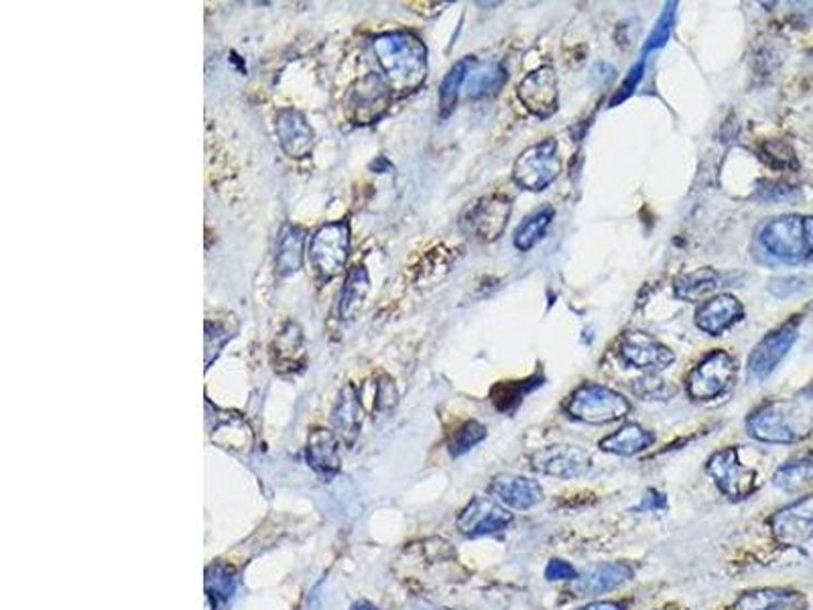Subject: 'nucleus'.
<instances>
[{
	"mask_svg": "<svg viewBox=\"0 0 813 610\" xmlns=\"http://www.w3.org/2000/svg\"><path fill=\"white\" fill-rule=\"evenodd\" d=\"M633 391L645 402H667L669 397L675 395V387L669 385L663 379H659L657 374H647L641 381H635Z\"/></svg>",
	"mask_w": 813,
	"mask_h": 610,
	"instance_id": "f704fd0d",
	"label": "nucleus"
},
{
	"mask_svg": "<svg viewBox=\"0 0 813 610\" xmlns=\"http://www.w3.org/2000/svg\"><path fill=\"white\" fill-rule=\"evenodd\" d=\"M513 523V515L487 497H476L459 513L458 529L466 537L490 536L504 531Z\"/></svg>",
	"mask_w": 813,
	"mask_h": 610,
	"instance_id": "dca6fc26",
	"label": "nucleus"
},
{
	"mask_svg": "<svg viewBox=\"0 0 813 610\" xmlns=\"http://www.w3.org/2000/svg\"><path fill=\"white\" fill-rule=\"evenodd\" d=\"M708 475L726 497L740 501L756 491V473L740 462L737 447H725L708 461Z\"/></svg>",
	"mask_w": 813,
	"mask_h": 610,
	"instance_id": "1a4fd4ad",
	"label": "nucleus"
},
{
	"mask_svg": "<svg viewBox=\"0 0 813 610\" xmlns=\"http://www.w3.org/2000/svg\"><path fill=\"white\" fill-rule=\"evenodd\" d=\"M397 403V391L395 385L388 376H383L379 383H374V403H372V409L379 411V414H385L388 409H393Z\"/></svg>",
	"mask_w": 813,
	"mask_h": 610,
	"instance_id": "e433bc0d",
	"label": "nucleus"
},
{
	"mask_svg": "<svg viewBox=\"0 0 813 610\" xmlns=\"http://www.w3.org/2000/svg\"><path fill=\"white\" fill-rule=\"evenodd\" d=\"M631 578H633V567L629 564H622V562L600 564V566L591 567L590 572L574 578L570 584V593L577 598L602 595V593L619 588Z\"/></svg>",
	"mask_w": 813,
	"mask_h": 610,
	"instance_id": "6ab92c4d",
	"label": "nucleus"
},
{
	"mask_svg": "<svg viewBox=\"0 0 813 610\" xmlns=\"http://www.w3.org/2000/svg\"><path fill=\"white\" fill-rule=\"evenodd\" d=\"M619 352H621L622 360L626 364H631L633 369H638V371L647 372V374L666 371L675 362L673 350H669L666 344L659 343L647 332H626V334H622Z\"/></svg>",
	"mask_w": 813,
	"mask_h": 610,
	"instance_id": "9b49d317",
	"label": "nucleus"
},
{
	"mask_svg": "<svg viewBox=\"0 0 813 610\" xmlns=\"http://www.w3.org/2000/svg\"><path fill=\"white\" fill-rule=\"evenodd\" d=\"M722 285V275L710 267L683 273L673 282V296L683 301H700Z\"/></svg>",
	"mask_w": 813,
	"mask_h": 610,
	"instance_id": "393cba45",
	"label": "nucleus"
},
{
	"mask_svg": "<svg viewBox=\"0 0 813 610\" xmlns=\"http://www.w3.org/2000/svg\"><path fill=\"white\" fill-rule=\"evenodd\" d=\"M758 240L770 256L789 265L813 261L808 216H779L761 228Z\"/></svg>",
	"mask_w": 813,
	"mask_h": 610,
	"instance_id": "7ed1b4c3",
	"label": "nucleus"
},
{
	"mask_svg": "<svg viewBox=\"0 0 813 610\" xmlns=\"http://www.w3.org/2000/svg\"><path fill=\"white\" fill-rule=\"evenodd\" d=\"M303 344L306 343H303V334L299 326L294 322L285 324L271 348L275 371H294L296 367H301L303 357H306Z\"/></svg>",
	"mask_w": 813,
	"mask_h": 610,
	"instance_id": "b1692460",
	"label": "nucleus"
},
{
	"mask_svg": "<svg viewBox=\"0 0 813 610\" xmlns=\"http://www.w3.org/2000/svg\"><path fill=\"white\" fill-rule=\"evenodd\" d=\"M643 72H645V60L641 61V63H636L635 68L631 70V74H629V77H626L624 86H622L621 92L617 94V98H614V103H612V105L621 103V100H624V98H629V96H631V94L635 92L636 86H638V82H641V77H643Z\"/></svg>",
	"mask_w": 813,
	"mask_h": 610,
	"instance_id": "a19ab883",
	"label": "nucleus"
},
{
	"mask_svg": "<svg viewBox=\"0 0 813 610\" xmlns=\"http://www.w3.org/2000/svg\"><path fill=\"white\" fill-rule=\"evenodd\" d=\"M511 198L494 194L478 200L468 214L464 216V228L473 235L474 239L497 240L504 232L506 223L511 218Z\"/></svg>",
	"mask_w": 813,
	"mask_h": 610,
	"instance_id": "4468645a",
	"label": "nucleus"
},
{
	"mask_svg": "<svg viewBox=\"0 0 813 610\" xmlns=\"http://www.w3.org/2000/svg\"><path fill=\"white\" fill-rule=\"evenodd\" d=\"M739 364L725 350H714L688 376V395L694 402H710L734 383Z\"/></svg>",
	"mask_w": 813,
	"mask_h": 610,
	"instance_id": "0eeeda50",
	"label": "nucleus"
},
{
	"mask_svg": "<svg viewBox=\"0 0 813 610\" xmlns=\"http://www.w3.org/2000/svg\"><path fill=\"white\" fill-rule=\"evenodd\" d=\"M742 315L744 308L739 299L730 294H720L700 306V310L695 312V324L710 336H722L726 330L742 320Z\"/></svg>",
	"mask_w": 813,
	"mask_h": 610,
	"instance_id": "a211bd4d",
	"label": "nucleus"
},
{
	"mask_svg": "<svg viewBox=\"0 0 813 610\" xmlns=\"http://www.w3.org/2000/svg\"><path fill=\"white\" fill-rule=\"evenodd\" d=\"M773 482H775V487H779V489H784L787 492H796L799 489H803V487H808V485H812L813 454H808V456H801V458H796V461H789L787 464H784L775 473Z\"/></svg>",
	"mask_w": 813,
	"mask_h": 610,
	"instance_id": "2f4dec72",
	"label": "nucleus"
},
{
	"mask_svg": "<svg viewBox=\"0 0 813 610\" xmlns=\"http://www.w3.org/2000/svg\"><path fill=\"white\" fill-rule=\"evenodd\" d=\"M667 499L661 492L649 491L643 497V503L636 506V511H659L666 509Z\"/></svg>",
	"mask_w": 813,
	"mask_h": 610,
	"instance_id": "79ce46f5",
	"label": "nucleus"
},
{
	"mask_svg": "<svg viewBox=\"0 0 813 610\" xmlns=\"http://www.w3.org/2000/svg\"><path fill=\"white\" fill-rule=\"evenodd\" d=\"M506 82V70L501 63H482L480 68H474L473 74L466 82V89L470 98H485L492 96L503 88Z\"/></svg>",
	"mask_w": 813,
	"mask_h": 610,
	"instance_id": "7c9ffc66",
	"label": "nucleus"
},
{
	"mask_svg": "<svg viewBox=\"0 0 813 610\" xmlns=\"http://www.w3.org/2000/svg\"><path fill=\"white\" fill-rule=\"evenodd\" d=\"M579 610H622L617 602H594V605H588V607H584V609Z\"/></svg>",
	"mask_w": 813,
	"mask_h": 610,
	"instance_id": "37998d69",
	"label": "nucleus"
},
{
	"mask_svg": "<svg viewBox=\"0 0 813 610\" xmlns=\"http://www.w3.org/2000/svg\"><path fill=\"white\" fill-rule=\"evenodd\" d=\"M803 279L801 277H779L773 279L769 285V291L775 298H789L803 289Z\"/></svg>",
	"mask_w": 813,
	"mask_h": 610,
	"instance_id": "58836bf2",
	"label": "nucleus"
},
{
	"mask_svg": "<svg viewBox=\"0 0 813 610\" xmlns=\"http://www.w3.org/2000/svg\"><path fill=\"white\" fill-rule=\"evenodd\" d=\"M350 253V228L348 223H327L311 237L310 265L320 282H330L340 275Z\"/></svg>",
	"mask_w": 813,
	"mask_h": 610,
	"instance_id": "39448f33",
	"label": "nucleus"
},
{
	"mask_svg": "<svg viewBox=\"0 0 813 610\" xmlns=\"http://www.w3.org/2000/svg\"><path fill=\"white\" fill-rule=\"evenodd\" d=\"M653 442H655V433L641 428L638 423H626L621 430L605 438L600 442V447L617 456H635L638 452L647 450Z\"/></svg>",
	"mask_w": 813,
	"mask_h": 610,
	"instance_id": "a878e982",
	"label": "nucleus"
},
{
	"mask_svg": "<svg viewBox=\"0 0 813 610\" xmlns=\"http://www.w3.org/2000/svg\"><path fill=\"white\" fill-rule=\"evenodd\" d=\"M746 430L758 442L796 444L813 432V409L799 399H777L758 407Z\"/></svg>",
	"mask_w": 813,
	"mask_h": 610,
	"instance_id": "f03ea898",
	"label": "nucleus"
},
{
	"mask_svg": "<svg viewBox=\"0 0 813 610\" xmlns=\"http://www.w3.org/2000/svg\"><path fill=\"white\" fill-rule=\"evenodd\" d=\"M275 133L282 149L291 159H303L310 155L315 143V134L308 119L296 108H283L275 119Z\"/></svg>",
	"mask_w": 813,
	"mask_h": 610,
	"instance_id": "f3484780",
	"label": "nucleus"
},
{
	"mask_svg": "<svg viewBox=\"0 0 813 610\" xmlns=\"http://www.w3.org/2000/svg\"><path fill=\"white\" fill-rule=\"evenodd\" d=\"M808 226H810V242H812V259H813V216H808Z\"/></svg>",
	"mask_w": 813,
	"mask_h": 610,
	"instance_id": "a18cd8bd",
	"label": "nucleus"
},
{
	"mask_svg": "<svg viewBox=\"0 0 813 610\" xmlns=\"http://www.w3.org/2000/svg\"><path fill=\"white\" fill-rule=\"evenodd\" d=\"M352 610H376L372 605H369V602H360V605H355L352 607Z\"/></svg>",
	"mask_w": 813,
	"mask_h": 610,
	"instance_id": "c03bdc74",
	"label": "nucleus"
},
{
	"mask_svg": "<svg viewBox=\"0 0 813 610\" xmlns=\"http://www.w3.org/2000/svg\"><path fill=\"white\" fill-rule=\"evenodd\" d=\"M551 220H553V208L546 206V208L533 212L523 223L518 224L515 230V247L518 251H531L533 247L546 237Z\"/></svg>",
	"mask_w": 813,
	"mask_h": 610,
	"instance_id": "473e14b6",
	"label": "nucleus"
},
{
	"mask_svg": "<svg viewBox=\"0 0 813 610\" xmlns=\"http://www.w3.org/2000/svg\"><path fill=\"white\" fill-rule=\"evenodd\" d=\"M675 2L673 4H667L666 11L659 16V21L655 23V27L650 31L649 37H647V44H645V56L655 51V49H661L663 45L669 41V35H671V27H673V16H675Z\"/></svg>",
	"mask_w": 813,
	"mask_h": 610,
	"instance_id": "c9c22d12",
	"label": "nucleus"
},
{
	"mask_svg": "<svg viewBox=\"0 0 813 610\" xmlns=\"http://www.w3.org/2000/svg\"><path fill=\"white\" fill-rule=\"evenodd\" d=\"M490 492L511 509H531V506L541 503L543 499V489L537 480L533 478L521 477V475H499L492 478L490 482Z\"/></svg>",
	"mask_w": 813,
	"mask_h": 610,
	"instance_id": "aec40b11",
	"label": "nucleus"
},
{
	"mask_svg": "<svg viewBox=\"0 0 813 610\" xmlns=\"http://www.w3.org/2000/svg\"><path fill=\"white\" fill-rule=\"evenodd\" d=\"M487 438V430L482 423L478 421H466L464 426H459L458 432L452 435L450 440V452L452 456H462L466 452H470L476 444H480L482 440Z\"/></svg>",
	"mask_w": 813,
	"mask_h": 610,
	"instance_id": "72a5a7b5",
	"label": "nucleus"
},
{
	"mask_svg": "<svg viewBox=\"0 0 813 610\" xmlns=\"http://www.w3.org/2000/svg\"><path fill=\"white\" fill-rule=\"evenodd\" d=\"M565 411L577 421L602 426L626 416L631 411V403L621 393L605 385L584 383L565 403Z\"/></svg>",
	"mask_w": 813,
	"mask_h": 610,
	"instance_id": "20e7f679",
	"label": "nucleus"
},
{
	"mask_svg": "<svg viewBox=\"0 0 813 610\" xmlns=\"http://www.w3.org/2000/svg\"><path fill=\"white\" fill-rule=\"evenodd\" d=\"M360 395L352 385H346L342 388L340 397L334 405V411H332V421H334V428L338 430V435L346 444H352L356 440V435L360 433Z\"/></svg>",
	"mask_w": 813,
	"mask_h": 610,
	"instance_id": "5701e85b",
	"label": "nucleus"
},
{
	"mask_svg": "<svg viewBox=\"0 0 813 610\" xmlns=\"http://www.w3.org/2000/svg\"><path fill=\"white\" fill-rule=\"evenodd\" d=\"M805 598L784 588H761L744 593L728 610H803Z\"/></svg>",
	"mask_w": 813,
	"mask_h": 610,
	"instance_id": "4be33fe9",
	"label": "nucleus"
},
{
	"mask_svg": "<svg viewBox=\"0 0 813 610\" xmlns=\"http://www.w3.org/2000/svg\"><path fill=\"white\" fill-rule=\"evenodd\" d=\"M372 47L388 88L414 92L423 84L428 75V49L414 33H383L374 39Z\"/></svg>",
	"mask_w": 813,
	"mask_h": 610,
	"instance_id": "f257e3e1",
	"label": "nucleus"
},
{
	"mask_svg": "<svg viewBox=\"0 0 813 610\" xmlns=\"http://www.w3.org/2000/svg\"><path fill=\"white\" fill-rule=\"evenodd\" d=\"M801 326V315H793L784 326L773 330L761 343L754 346L753 355L749 358V376L751 381H765L770 372L779 367V362L787 357L791 346L796 344Z\"/></svg>",
	"mask_w": 813,
	"mask_h": 610,
	"instance_id": "6e6552de",
	"label": "nucleus"
},
{
	"mask_svg": "<svg viewBox=\"0 0 813 610\" xmlns=\"http://www.w3.org/2000/svg\"><path fill=\"white\" fill-rule=\"evenodd\" d=\"M562 164L558 157V143L546 139L523 151L513 165V179L518 188L529 192H543L558 179Z\"/></svg>",
	"mask_w": 813,
	"mask_h": 610,
	"instance_id": "423d86ee",
	"label": "nucleus"
},
{
	"mask_svg": "<svg viewBox=\"0 0 813 610\" xmlns=\"http://www.w3.org/2000/svg\"><path fill=\"white\" fill-rule=\"evenodd\" d=\"M306 249V232L297 226H285L277 240L275 265L279 275H291L301 268L303 251Z\"/></svg>",
	"mask_w": 813,
	"mask_h": 610,
	"instance_id": "bb28decb",
	"label": "nucleus"
},
{
	"mask_svg": "<svg viewBox=\"0 0 813 610\" xmlns=\"http://www.w3.org/2000/svg\"><path fill=\"white\" fill-rule=\"evenodd\" d=\"M237 590V572L228 564H214L206 570L207 610H223Z\"/></svg>",
	"mask_w": 813,
	"mask_h": 610,
	"instance_id": "cd10ccee",
	"label": "nucleus"
},
{
	"mask_svg": "<svg viewBox=\"0 0 813 610\" xmlns=\"http://www.w3.org/2000/svg\"><path fill=\"white\" fill-rule=\"evenodd\" d=\"M770 531L779 543L789 548L808 543L813 537V494L777 511L770 517Z\"/></svg>",
	"mask_w": 813,
	"mask_h": 610,
	"instance_id": "2eb2a0df",
	"label": "nucleus"
},
{
	"mask_svg": "<svg viewBox=\"0 0 813 610\" xmlns=\"http://www.w3.org/2000/svg\"><path fill=\"white\" fill-rule=\"evenodd\" d=\"M518 100L537 119H549L560 106V82L553 68H539L521 80Z\"/></svg>",
	"mask_w": 813,
	"mask_h": 610,
	"instance_id": "ddd939ff",
	"label": "nucleus"
},
{
	"mask_svg": "<svg viewBox=\"0 0 813 610\" xmlns=\"http://www.w3.org/2000/svg\"><path fill=\"white\" fill-rule=\"evenodd\" d=\"M306 458L320 477L325 480L336 477L342 468L338 435L330 430H313L308 438Z\"/></svg>",
	"mask_w": 813,
	"mask_h": 610,
	"instance_id": "412c9836",
	"label": "nucleus"
},
{
	"mask_svg": "<svg viewBox=\"0 0 813 610\" xmlns=\"http://www.w3.org/2000/svg\"><path fill=\"white\" fill-rule=\"evenodd\" d=\"M370 279L369 273L364 265H356L350 268L346 282L342 285L340 303H338V313L340 320H352L358 310L362 308V301L369 294Z\"/></svg>",
	"mask_w": 813,
	"mask_h": 610,
	"instance_id": "c85d7f7f",
	"label": "nucleus"
},
{
	"mask_svg": "<svg viewBox=\"0 0 813 610\" xmlns=\"http://www.w3.org/2000/svg\"><path fill=\"white\" fill-rule=\"evenodd\" d=\"M529 461L537 473L563 480L584 477L591 468L590 452L572 444L541 447L533 452Z\"/></svg>",
	"mask_w": 813,
	"mask_h": 610,
	"instance_id": "f8f14e48",
	"label": "nucleus"
},
{
	"mask_svg": "<svg viewBox=\"0 0 813 610\" xmlns=\"http://www.w3.org/2000/svg\"><path fill=\"white\" fill-rule=\"evenodd\" d=\"M474 68H476V60L464 58L445 75L444 82L440 86V117L442 119H447L454 112L456 103H458L459 89L468 82Z\"/></svg>",
	"mask_w": 813,
	"mask_h": 610,
	"instance_id": "c756f323",
	"label": "nucleus"
},
{
	"mask_svg": "<svg viewBox=\"0 0 813 610\" xmlns=\"http://www.w3.org/2000/svg\"><path fill=\"white\" fill-rule=\"evenodd\" d=\"M391 105V89L379 75L358 80L346 96V115L355 124H372L381 119Z\"/></svg>",
	"mask_w": 813,
	"mask_h": 610,
	"instance_id": "9d476101",
	"label": "nucleus"
},
{
	"mask_svg": "<svg viewBox=\"0 0 813 610\" xmlns=\"http://www.w3.org/2000/svg\"><path fill=\"white\" fill-rule=\"evenodd\" d=\"M546 578L551 582L574 581V578H577V572L572 564H567L563 560H551L548 570H546Z\"/></svg>",
	"mask_w": 813,
	"mask_h": 610,
	"instance_id": "ea45409f",
	"label": "nucleus"
},
{
	"mask_svg": "<svg viewBox=\"0 0 813 610\" xmlns=\"http://www.w3.org/2000/svg\"><path fill=\"white\" fill-rule=\"evenodd\" d=\"M763 149H765L767 162H769L770 165H775V167H779V169L798 167V162H796V153H793V149H791L789 145H785V143L775 141V143H767V145H765Z\"/></svg>",
	"mask_w": 813,
	"mask_h": 610,
	"instance_id": "4c0bfd02",
	"label": "nucleus"
}]
</instances>
